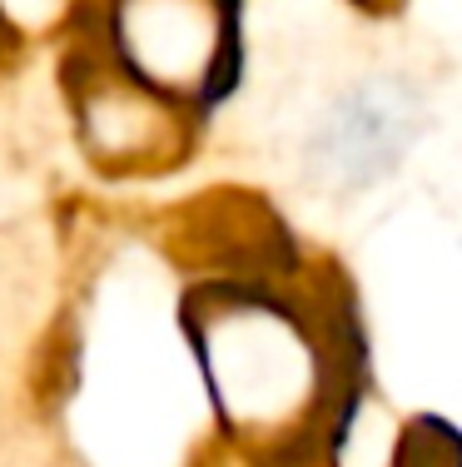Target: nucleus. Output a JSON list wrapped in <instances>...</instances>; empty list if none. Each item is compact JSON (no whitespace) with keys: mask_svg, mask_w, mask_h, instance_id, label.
Here are the masks:
<instances>
[{"mask_svg":"<svg viewBox=\"0 0 462 467\" xmlns=\"http://www.w3.org/2000/svg\"><path fill=\"white\" fill-rule=\"evenodd\" d=\"M219 418L259 448L313 442L338 408V353L313 318L259 288H209L190 304Z\"/></svg>","mask_w":462,"mask_h":467,"instance_id":"obj_1","label":"nucleus"},{"mask_svg":"<svg viewBox=\"0 0 462 467\" xmlns=\"http://www.w3.org/2000/svg\"><path fill=\"white\" fill-rule=\"evenodd\" d=\"M115 46L145 90H214L234 65V0H115Z\"/></svg>","mask_w":462,"mask_h":467,"instance_id":"obj_2","label":"nucleus"},{"mask_svg":"<svg viewBox=\"0 0 462 467\" xmlns=\"http://www.w3.org/2000/svg\"><path fill=\"white\" fill-rule=\"evenodd\" d=\"M417 135V99L398 80H363L334 99L308 140V170L328 189H363L393 170Z\"/></svg>","mask_w":462,"mask_h":467,"instance_id":"obj_3","label":"nucleus"},{"mask_svg":"<svg viewBox=\"0 0 462 467\" xmlns=\"http://www.w3.org/2000/svg\"><path fill=\"white\" fill-rule=\"evenodd\" d=\"M85 140L95 144V154H119V160H135V154H154L169 144V109L159 99L145 95V85L129 80V75H95L85 85Z\"/></svg>","mask_w":462,"mask_h":467,"instance_id":"obj_4","label":"nucleus"},{"mask_svg":"<svg viewBox=\"0 0 462 467\" xmlns=\"http://www.w3.org/2000/svg\"><path fill=\"white\" fill-rule=\"evenodd\" d=\"M398 467H462V438L447 422H413L398 448Z\"/></svg>","mask_w":462,"mask_h":467,"instance_id":"obj_5","label":"nucleus"},{"mask_svg":"<svg viewBox=\"0 0 462 467\" xmlns=\"http://www.w3.org/2000/svg\"><path fill=\"white\" fill-rule=\"evenodd\" d=\"M5 46H10V20L0 16V50H5Z\"/></svg>","mask_w":462,"mask_h":467,"instance_id":"obj_6","label":"nucleus"}]
</instances>
